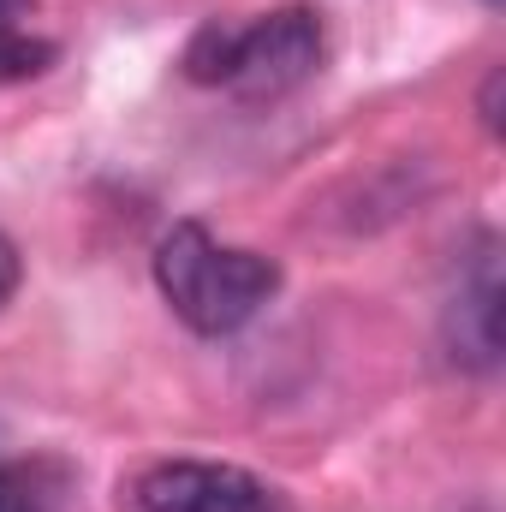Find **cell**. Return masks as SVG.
Returning a JSON list of instances; mask_svg holds the SVG:
<instances>
[{
    "label": "cell",
    "mask_w": 506,
    "mask_h": 512,
    "mask_svg": "<svg viewBox=\"0 0 506 512\" xmlns=\"http://www.w3.org/2000/svg\"><path fill=\"white\" fill-rule=\"evenodd\" d=\"M137 512H274V489L215 459H161L131 483Z\"/></svg>",
    "instance_id": "cell-3"
},
{
    "label": "cell",
    "mask_w": 506,
    "mask_h": 512,
    "mask_svg": "<svg viewBox=\"0 0 506 512\" xmlns=\"http://www.w3.org/2000/svg\"><path fill=\"white\" fill-rule=\"evenodd\" d=\"M483 6H489V12H501V6H506V0H483Z\"/></svg>",
    "instance_id": "cell-9"
},
{
    "label": "cell",
    "mask_w": 506,
    "mask_h": 512,
    "mask_svg": "<svg viewBox=\"0 0 506 512\" xmlns=\"http://www.w3.org/2000/svg\"><path fill=\"white\" fill-rule=\"evenodd\" d=\"M155 286L191 334L227 340L245 322H256L262 304L280 292V262L262 251L221 245L197 221H173L155 245Z\"/></svg>",
    "instance_id": "cell-1"
},
{
    "label": "cell",
    "mask_w": 506,
    "mask_h": 512,
    "mask_svg": "<svg viewBox=\"0 0 506 512\" xmlns=\"http://www.w3.org/2000/svg\"><path fill=\"white\" fill-rule=\"evenodd\" d=\"M322 66V18L310 6H280L251 24L209 18L185 48V78L227 90L239 102H280L304 90Z\"/></svg>",
    "instance_id": "cell-2"
},
{
    "label": "cell",
    "mask_w": 506,
    "mask_h": 512,
    "mask_svg": "<svg viewBox=\"0 0 506 512\" xmlns=\"http://www.w3.org/2000/svg\"><path fill=\"white\" fill-rule=\"evenodd\" d=\"M441 334H447V358L459 370L489 376L501 364V262H495V239L489 233L477 239V251L459 268V292L447 304Z\"/></svg>",
    "instance_id": "cell-4"
},
{
    "label": "cell",
    "mask_w": 506,
    "mask_h": 512,
    "mask_svg": "<svg viewBox=\"0 0 506 512\" xmlns=\"http://www.w3.org/2000/svg\"><path fill=\"white\" fill-rule=\"evenodd\" d=\"M18 280H24V262H18V245H12V239L0 233V304H12Z\"/></svg>",
    "instance_id": "cell-7"
},
{
    "label": "cell",
    "mask_w": 506,
    "mask_h": 512,
    "mask_svg": "<svg viewBox=\"0 0 506 512\" xmlns=\"http://www.w3.org/2000/svg\"><path fill=\"white\" fill-rule=\"evenodd\" d=\"M501 84H506V72L495 66V72H489V84H483V102H477V108H483V126L495 131V137H501Z\"/></svg>",
    "instance_id": "cell-8"
},
{
    "label": "cell",
    "mask_w": 506,
    "mask_h": 512,
    "mask_svg": "<svg viewBox=\"0 0 506 512\" xmlns=\"http://www.w3.org/2000/svg\"><path fill=\"white\" fill-rule=\"evenodd\" d=\"M0 512H48V495H42L24 471L0 465Z\"/></svg>",
    "instance_id": "cell-6"
},
{
    "label": "cell",
    "mask_w": 506,
    "mask_h": 512,
    "mask_svg": "<svg viewBox=\"0 0 506 512\" xmlns=\"http://www.w3.org/2000/svg\"><path fill=\"white\" fill-rule=\"evenodd\" d=\"M30 12H36V0H0V84L42 78L60 54L48 36L30 30Z\"/></svg>",
    "instance_id": "cell-5"
}]
</instances>
